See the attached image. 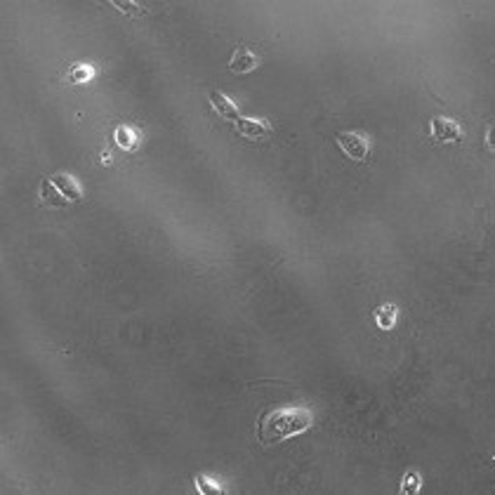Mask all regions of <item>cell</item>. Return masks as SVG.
<instances>
[{
  "instance_id": "6da1fadb",
  "label": "cell",
  "mask_w": 495,
  "mask_h": 495,
  "mask_svg": "<svg viewBox=\"0 0 495 495\" xmlns=\"http://www.w3.org/2000/svg\"><path fill=\"white\" fill-rule=\"evenodd\" d=\"M314 424V415L305 406H285L264 413L257 422V436L264 446H276L285 439L307 432Z\"/></svg>"
},
{
  "instance_id": "7a4b0ae2",
  "label": "cell",
  "mask_w": 495,
  "mask_h": 495,
  "mask_svg": "<svg viewBox=\"0 0 495 495\" xmlns=\"http://www.w3.org/2000/svg\"><path fill=\"white\" fill-rule=\"evenodd\" d=\"M335 144L342 149L344 156L356 163L366 161L370 151V140L366 137V132H338L335 135Z\"/></svg>"
},
{
  "instance_id": "3957f363",
  "label": "cell",
  "mask_w": 495,
  "mask_h": 495,
  "mask_svg": "<svg viewBox=\"0 0 495 495\" xmlns=\"http://www.w3.org/2000/svg\"><path fill=\"white\" fill-rule=\"evenodd\" d=\"M429 132H432L436 144H450V142H460L462 137H465L460 123L444 118V116H434V118L429 120Z\"/></svg>"
},
{
  "instance_id": "277c9868",
  "label": "cell",
  "mask_w": 495,
  "mask_h": 495,
  "mask_svg": "<svg viewBox=\"0 0 495 495\" xmlns=\"http://www.w3.org/2000/svg\"><path fill=\"white\" fill-rule=\"evenodd\" d=\"M233 130H236V135L246 137V140H253V142H264L271 137V125L267 120H257V118H238L236 123H233Z\"/></svg>"
},
{
  "instance_id": "5b68a950",
  "label": "cell",
  "mask_w": 495,
  "mask_h": 495,
  "mask_svg": "<svg viewBox=\"0 0 495 495\" xmlns=\"http://www.w3.org/2000/svg\"><path fill=\"white\" fill-rule=\"evenodd\" d=\"M259 64H262V60H259L253 50H248L246 45H241L236 52H233L231 60H229V71L236 73V76H248V73H253Z\"/></svg>"
},
{
  "instance_id": "8992f818",
  "label": "cell",
  "mask_w": 495,
  "mask_h": 495,
  "mask_svg": "<svg viewBox=\"0 0 495 495\" xmlns=\"http://www.w3.org/2000/svg\"><path fill=\"white\" fill-rule=\"evenodd\" d=\"M210 106L217 111V116H222L225 120H231V123H236L238 118H241V111H238V106L231 102V97H227L225 92H220V90H212L210 94Z\"/></svg>"
},
{
  "instance_id": "52a82bcc",
  "label": "cell",
  "mask_w": 495,
  "mask_h": 495,
  "mask_svg": "<svg viewBox=\"0 0 495 495\" xmlns=\"http://www.w3.org/2000/svg\"><path fill=\"white\" fill-rule=\"evenodd\" d=\"M52 184L57 186V189L62 191L64 196H66L71 203H78V201H83V189H81V184L76 182V179L71 177V175H64V173H57V175H52Z\"/></svg>"
},
{
  "instance_id": "ba28073f",
  "label": "cell",
  "mask_w": 495,
  "mask_h": 495,
  "mask_svg": "<svg viewBox=\"0 0 495 495\" xmlns=\"http://www.w3.org/2000/svg\"><path fill=\"white\" fill-rule=\"evenodd\" d=\"M40 203L42 205H50V207H68L71 205V201L66 199V196L62 194L60 189H57L55 184H52V179H42L40 182Z\"/></svg>"
},
{
  "instance_id": "9c48e42d",
  "label": "cell",
  "mask_w": 495,
  "mask_h": 495,
  "mask_svg": "<svg viewBox=\"0 0 495 495\" xmlns=\"http://www.w3.org/2000/svg\"><path fill=\"white\" fill-rule=\"evenodd\" d=\"M114 140H116V147L130 153L140 147V130L132 127V125H118L114 132Z\"/></svg>"
},
{
  "instance_id": "30bf717a",
  "label": "cell",
  "mask_w": 495,
  "mask_h": 495,
  "mask_svg": "<svg viewBox=\"0 0 495 495\" xmlns=\"http://www.w3.org/2000/svg\"><path fill=\"white\" fill-rule=\"evenodd\" d=\"M372 318H375L377 328L380 330H392L396 326L398 321V307L392 305V302H387V305H380L375 312H372Z\"/></svg>"
},
{
  "instance_id": "8fae6325",
  "label": "cell",
  "mask_w": 495,
  "mask_h": 495,
  "mask_svg": "<svg viewBox=\"0 0 495 495\" xmlns=\"http://www.w3.org/2000/svg\"><path fill=\"white\" fill-rule=\"evenodd\" d=\"M94 66H88V64H78L68 71V83H88L94 78Z\"/></svg>"
},
{
  "instance_id": "7c38bea8",
  "label": "cell",
  "mask_w": 495,
  "mask_h": 495,
  "mask_svg": "<svg viewBox=\"0 0 495 495\" xmlns=\"http://www.w3.org/2000/svg\"><path fill=\"white\" fill-rule=\"evenodd\" d=\"M420 486H422V477H420V472L408 470L406 477H403V481H401V493L413 495V493L420 491Z\"/></svg>"
},
{
  "instance_id": "4fadbf2b",
  "label": "cell",
  "mask_w": 495,
  "mask_h": 495,
  "mask_svg": "<svg viewBox=\"0 0 495 495\" xmlns=\"http://www.w3.org/2000/svg\"><path fill=\"white\" fill-rule=\"evenodd\" d=\"M196 491L201 495H207V493H215V495H222V488L217 486L212 479H207L205 474H199L196 477Z\"/></svg>"
},
{
  "instance_id": "5bb4252c",
  "label": "cell",
  "mask_w": 495,
  "mask_h": 495,
  "mask_svg": "<svg viewBox=\"0 0 495 495\" xmlns=\"http://www.w3.org/2000/svg\"><path fill=\"white\" fill-rule=\"evenodd\" d=\"M118 10H123L125 14H130V17H140V14H144V8L142 5H132V3H125V0H118V3H114Z\"/></svg>"
},
{
  "instance_id": "9a60e30c",
  "label": "cell",
  "mask_w": 495,
  "mask_h": 495,
  "mask_svg": "<svg viewBox=\"0 0 495 495\" xmlns=\"http://www.w3.org/2000/svg\"><path fill=\"white\" fill-rule=\"evenodd\" d=\"M102 163H111V156H109V151H104V156H102Z\"/></svg>"
}]
</instances>
